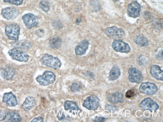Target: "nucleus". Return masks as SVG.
<instances>
[{"label":"nucleus","mask_w":163,"mask_h":122,"mask_svg":"<svg viewBox=\"0 0 163 122\" xmlns=\"http://www.w3.org/2000/svg\"><path fill=\"white\" fill-rule=\"evenodd\" d=\"M6 111H0V121H3L5 120L6 115Z\"/></svg>","instance_id":"30"},{"label":"nucleus","mask_w":163,"mask_h":122,"mask_svg":"<svg viewBox=\"0 0 163 122\" xmlns=\"http://www.w3.org/2000/svg\"><path fill=\"white\" fill-rule=\"evenodd\" d=\"M22 20L26 27L29 29L37 26L39 23L38 18L31 13L24 15L22 17Z\"/></svg>","instance_id":"9"},{"label":"nucleus","mask_w":163,"mask_h":122,"mask_svg":"<svg viewBox=\"0 0 163 122\" xmlns=\"http://www.w3.org/2000/svg\"><path fill=\"white\" fill-rule=\"evenodd\" d=\"M105 34L111 39L115 40L121 39L125 35V32L123 29L115 26L107 28L105 30Z\"/></svg>","instance_id":"5"},{"label":"nucleus","mask_w":163,"mask_h":122,"mask_svg":"<svg viewBox=\"0 0 163 122\" xmlns=\"http://www.w3.org/2000/svg\"><path fill=\"white\" fill-rule=\"evenodd\" d=\"M62 43V41L60 38L58 37H54L50 40V46L54 49H57L60 48Z\"/></svg>","instance_id":"24"},{"label":"nucleus","mask_w":163,"mask_h":122,"mask_svg":"<svg viewBox=\"0 0 163 122\" xmlns=\"http://www.w3.org/2000/svg\"><path fill=\"white\" fill-rule=\"evenodd\" d=\"M99 106V100L96 96H90L84 101L83 106L89 110H96Z\"/></svg>","instance_id":"7"},{"label":"nucleus","mask_w":163,"mask_h":122,"mask_svg":"<svg viewBox=\"0 0 163 122\" xmlns=\"http://www.w3.org/2000/svg\"><path fill=\"white\" fill-rule=\"evenodd\" d=\"M70 89L71 91H72L73 92H78L80 90L81 87L78 83H73L71 85Z\"/></svg>","instance_id":"28"},{"label":"nucleus","mask_w":163,"mask_h":122,"mask_svg":"<svg viewBox=\"0 0 163 122\" xmlns=\"http://www.w3.org/2000/svg\"><path fill=\"white\" fill-rule=\"evenodd\" d=\"M121 75V70L119 67L115 66L111 69L109 75V79L111 81H115L117 80Z\"/></svg>","instance_id":"22"},{"label":"nucleus","mask_w":163,"mask_h":122,"mask_svg":"<svg viewBox=\"0 0 163 122\" xmlns=\"http://www.w3.org/2000/svg\"><path fill=\"white\" fill-rule=\"evenodd\" d=\"M64 108L66 110L68 111H78L79 108L77 104L70 101H66L64 103Z\"/></svg>","instance_id":"25"},{"label":"nucleus","mask_w":163,"mask_h":122,"mask_svg":"<svg viewBox=\"0 0 163 122\" xmlns=\"http://www.w3.org/2000/svg\"><path fill=\"white\" fill-rule=\"evenodd\" d=\"M35 105V99L33 97L30 96L26 99L23 105H22V107L25 111L28 112L33 108Z\"/></svg>","instance_id":"19"},{"label":"nucleus","mask_w":163,"mask_h":122,"mask_svg":"<svg viewBox=\"0 0 163 122\" xmlns=\"http://www.w3.org/2000/svg\"><path fill=\"white\" fill-rule=\"evenodd\" d=\"M13 47L16 49H19L22 50H28L29 49L31 44L27 40H17L11 43Z\"/></svg>","instance_id":"16"},{"label":"nucleus","mask_w":163,"mask_h":122,"mask_svg":"<svg viewBox=\"0 0 163 122\" xmlns=\"http://www.w3.org/2000/svg\"><path fill=\"white\" fill-rule=\"evenodd\" d=\"M8 54L13 60L19 62H27L29 58V56L27 53L16 48L9 50Z\"/></svg>","instance_id":"4"},{"label":"nucleus","mask_w":163,"mask_h":122,"mask_svg":"<svg viewBox=\"0 0 163 122\" xmlns=\"http://www.w3.org/2000/svg\"><path fill=\"white\" fill-rule=\"evenodd\" d=\"M41 62L45 66L55 70L59 69L61 66L60 60L58 58L48 54L42 57L41 59Z\"/></svg>","instance_id":"1"},{"label":"nucleus","mask_w":163,"mask_h":122,"mask_svg":"<svg viewBox=\"0 0 163 122\" xmlns=\"http://www.w3.org/2000/svg\"><path fill=\"white\" fill-rule=\"evenodd\" d=\"M136 95V92L134 90H129L125 94L126 97L128 98L133 97Z\"/></svg>","instance_id":"29"},{"label":"nucleus","mask_w":163,"mask_h":122,"mask_svg":"<svg viewBox=\"0 0 163 122\" xmlns=\"http://www.w3.org/2000/svg\"><path fill=\"white\" fill-rule=\"evenodd\" d=\"M18 10L12 7H8L3 9L2 11L3 17L7 20L14 19L19 15Z\"/></svg>","instance_id":"13"},{"label":"nucleus","mask_w":163,"mask_h":122,"mask_svg":"<svg viewBox=\"0 0 163 122\" xmlns=\"http://www.w3.org/2000/svg\"><path fill=\"white\" fill-rule=\"evenodd\" d=\"M44 122V119L42 117H37V118L34 119L33 120L31 121V122Z\"/></svg>","instance_id":"33"},{"label":"nucleus","mask_w":163,"mask_h":122,"mask_svg":"<svg viewBox=\"0 0 163 122\" xmlns=\"http://www.w3.org/2000/svg\"><path fill=\"white\" fill-rule=\"evenodd\" d=\"M150 75L152 77L160 81L163 80V71L158 65H153L150 68Z\"/></svg>","instance_id":"18"},{"label":"nucleus","mask_w":163,"mask_h":122,"mask_svg":"<svg viewBox=\"0 0 163 122\" xmlns=\"http://www.w3.org/2000/svg\"><path fill=\"white\" fill-rule=\"evenodd\" d=\"M140 108H142V110L144 111L148 110L150 112L156 111L159 108L158 104L150 98L143 100L140 104Z\"/></svg>","instance_id":"6"},{"label":"nucleus","mask_w":163,"mask_h":122,"mask_svg":"<svg viewBox=\"0 0 163 122\" xmlns=\"http://www.w3.org/2000/svg\"><path fill=\"white\" fill-rule=\"evenodd\" d=\"M56 76L54 74L49 71L44 72L42 75H39L36 80L41 86H47L54 82Z\"/></svg>","instance_id":"3"},{"label":"nucleus","mask_w":163,"mask_h":122,"mask_svg":"<svg viewBox=\"0 0 163 122\" xmlns=\"http://www.w3.org/2000/svg\"><path fill=\"white\" fill-rule=\"evenodd\" d=\"M21 117L16 112L7 111L5 121L7 122H21Z\"/></svg>","instance_id":"20"},{"label":"nucleus","mask_w":163,"mask_h":122,"mask_svg":"<svg viewBox=\"0 0 163 122\" xmlns=\"http://www.w3.org/2000/svg\"><path fill=\"white\" fill-rule=\"evenodd\" d=\"M20 28L17 24H10L7 25L5 28V34L11 40L16 41L19 39Z\"/></svg>","instance_id":"2"},{"label":"nucleus","mask_w":163,"mask_h":122,"mask_svg":"<svg viewBox=\"0 0 163 122\" xmlns=\"http://www.w3.org/2000/svg\"><path fill=\"white\" fill-rule=\"evenodd\" d=\"M105 108L107 111H109L110 112H115L116 111L115 107H113L112 106L109 105H107L105 106Z\"/></svg>","instance_id":"31"},{"label":"nucleus","mask_w":163,"mask_h":122,"mask_svg":"<svg viewBox=\"0 0 163 122\" xmlns=\"http://www.w3.org/2000/svg\"><path fill=\"white\" fill-rule=\"evenodd\" d=\"M109 101L113 104L122 103L123 102V95L121 92H117L109 96Z\"/></svg>","instance_id":"21"},{"label":"nucleus","mask_w":163,"mask_h":122,"mask_svg":"<svg viewBox=\"0 0 163 122\" xmlns=\"http://www.w3.org/2000/svg\"><path fill=\"white\" fill-rule=\"evenodd\" d=\"M136 43L140 46L145 47L148 45V41L146 38L143 36H138L135 39Z\"/></svg>","instance_id":"23"},{"label":"nucleus","mask_w":163,"mask_h":122,"mask_svg":"<svg viewBox=\"0 0 163 122\" xmlns=\"http://www.w3.org/2000/svg\"><path fill=\"white\" fill-rule=\"evenodd\" d=\"M141 7L136 2H132L128 6L127 13L129 16L136 18L140 16Z\"/></svg>","instance_id":"12"},{"label":"nucleus","mask_w":163,"mask_h":122,"mask_svg":"<svg viewBox=\"0 0 163 122\" xmlns=\"http://www.w3.org/2000/svg\"><path fill=\"white\" fill-rule=\"evenodd\" d=\"M5 3H10L11 4L19 6L23 3V0H3Z\"/></svg>","instance_id":"27"},{"label":"nucleus","mask_w":163,"mask_h":122,"mask_svg":"<svg viewBox=\"0 0 163 122\" xmlns=\"http://www.w3.org/2000/svg\"><path fill=\"white\" fill-rule=\"evenodd\" d=\"M36 34L38 37H43V36H44V31H43V30H38V31L36 32Z\"/></svg>","instance_id":"32"},{"label":"nucleus","mask_w":163,"mask_h":122,"mask_svg":"<svg viewBox=\"0 0 163 122\" xmlns=\"http://www.w3.org/2000/svg\"><path fill=\"white\" fill-rule=\"evenodd\" d=\"M114 1H119V0H113Z\"/></svg>","instance_id":"35"},{"label":"nucleus","mask_w":163,"mask_h":122,"mask_svg":"<svg viewBox=\"0 0 163 122\" xmlns=\"http://www.w3.org/2000/svg\"><path fill=\"white\" fill-rule=\"evenodd\" d=\"M39 6H40V8L45 12H47L50 10V4L48 1L46 0L41 1L39 4Z\"/></svg>","instance_id":"26"},{"label":"nucleus","mask_w":163,"mask_h":122,"mask_svg":"<svg viewBox=\"0 0 163 122\" xmlns=\"http://www.w3.org/2000/svg\"><path fill=\"white\" fill-rule=\"evenodd\" d=\"M129 79L132 83L139 84L142 81V75L140 71L135 68H131L129 70Z\"/></svg>","instance_id":"11"},{"label":"nucleus","mask_w":163,"mask_h":122,"mask_svg":"<svg viewBox=\"0 0 163 122\" xmlns=\"http://www.w3.org/2000/svg\"><path fill=\"white\" fill-rule=\"evenodd\" d=\"M15 71L10 67H6L1 69V75L3 79L10 80L12 79L15 75Z\"/></svg>","instance_id":"17"},{"label":"nucleus","mask_w":163,"mask_h":122,"mask_svg":"<svg viewBox=\"0 0 163 122\" xmlns=\"http://www.w3.org/2000/svg\"><path fill=\"white\" fill-rule=\"evenodd\" d=\"M112 47L115 51L121 53H128L131 51L130 46L120 40H115L113 42Z\"/></svg>","instance_id":"10"},{"label":"nucleus","mask_w":163,"mask_h":122,"mask_svg":"<svg viewBox=\"0 0 163 122\" xmlns=\"http://www.w3.org/2000/svg\"><path fill=\"white\" fill-rule=\"evenodd\" d=\"M3 102L9 107H15L18 104L17 98L12 92L4 94Z\"/></svg>","instance_id":"14"},{"label":"nucleus","mask_w":163,"mask_h":122,"mask_svg":"<svg viewBox=\"0 0 163 122\" xmlns=\"http://www.w3.org/2000/svg\"><path fill=\"white\" fill-rule=\"evenodd\" d=\"M105 121V118H100V117L97 118L96 120H94V121H96V122H103Z\"/></svg>","instance_id":"34"},{"label":"nucleus","mask_w":163,"mask_h":122,"mask_svg":"<svg viewBox=\"0 0 163 122\" xmlns=\"http://www.w3.org/2000/svg\"><path fill=\"white\" fill-rule=\"evenodd\" d=\"M139 90L141 93L144 94L154 95L157 93L158 88L154 83L145 82L141 84Z\"/></svg>","instance_id":"8"},{"label":"nucleus","mask_w":163,"mask_h":122,"mask_svg":"<svg viewBox=\"0 0 163 122\" xmlns=\"http://www.w3.org/2000/svg\"><path fill=\"white\" fill-rule=\"evenodd\" d=\"M89 43L86 40L82 41L75 49V54L77 56H82L85 54L89 47Z\"/></svg>","instance_id":"15"}]
</instances>
